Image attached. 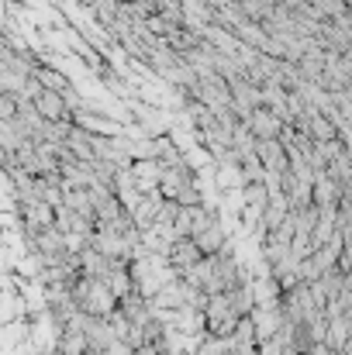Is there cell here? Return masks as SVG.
Segmentation results:
<instances>
[{
  "instance_id": "cell-1",
  "label": "cell",
  "mask_w": 352,
  "mask_h": 355,
  "mask_svg": "<svg viewBox=\"0 0 352 355\" xmlns=\"http://www.w3.org/2000/svg\"><path fill=\"white\" fill-rule=\"evenodd\" d=\"M73 300L90 318H115V311L121 307V300L108 286V279H97V276H80L73 283Z\"/></svg>"
},
{
  "instance_id": "cell-2",
  "label": "cell",
  "mask_w": 352,
  "mask_h": 355,
  "mask_svg": "<svg viewBox=\"0 0 352 355\" xmlns=\"http://www.w3.org/2000/svg\"><path fill=\"white\" fill-rule=\"evenodd\" d=\"M35 114H38V118H49V121L66 118L62 97H59L56 90H38V94H35Z\"/></svg>"
},
{
  "instance_id": "cell-3",
  "label": "cell",
  "mask_w": 352,
  "mask_h": 355,
  "mask_svg": "<svg viewBox=\"0 0 352 355\" xmlns=\"http://www.w3.org/2000/svg\"><path fill=\"white\" fill-rule=\"evenodd\" d=\"M194 241L201 245V252H204V255H218V252H225V248H228V245H225L228 238H225V228H221V221H215V225H211V228H208L204 235H197Z\"/></svg>"
}]
</instances>
